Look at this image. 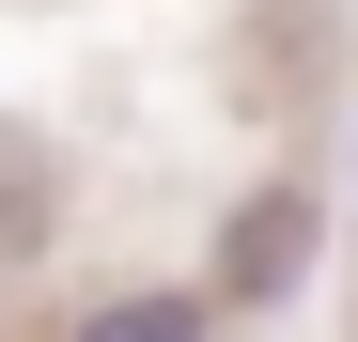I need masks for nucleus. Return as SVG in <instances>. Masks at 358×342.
<instances>
[{"instance_id":"obj_1","label":"nucleus","mask_w":358,"mask_h":342,"mask_svg":"<svg viewBox=\"0 0 358 342\" xmlns=\"http://www.w3.org/2000/svg\"><path fill=\"white\" fill-rule=\"evenodd\" d=\"M187 327H203V311H187V296H109V311H94V327H78V342H187Z\"/></svg>"}]
</instances>
